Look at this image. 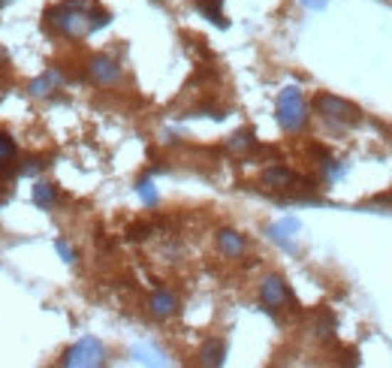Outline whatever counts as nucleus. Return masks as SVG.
Listing matches in <instances>:
<instances>
[{
    "mask_svg": "<svg viewBox=\"0 0 392 368\" xmlns=\"http://www.w3.org/2000/svg\"><path fill=\"white\" fill-rule=\"evenodd\" d=\"M305 121H308V109H305V100H302V91L296 85H287L277 94V124L287 133H296L305 127Z\"/></svg>",
    "mask_w": 392,
    "mask_h": 368,
    "instance_id": "1",
    "label": "nucleus"
},
{
    "mask_svg": "<svg viewBox=\"0 0 392 368\" xmlns=\"http://www.w3.org/2000/svg\"><path fill=\"white\" fill-rule=\"evenodd\" d=\"M88 12H91V9H73L67 4H60V6H48L46 19H48V24H55L60 33L85 36V33H91V31H88Z\"/></svg>",
    "mask_w": 392,
    "mask_h": 368,
    "instance_id": "2",
    "label": "nucleus"
},
{
    "mask_svg": "<svg viewBox=\"0 0 392 368\" xmlns=\"http://www.w3.org/2000/svg\"><path fill=\"white\" fill-rule=\"evenodd\" d=\"M314 106H317V112L329 124H338V127H353L362 118V112L356 106L347 103V100H341V97H332V94H320Z\"/></svg>",
    "mask_w": 392,
    "mask_h": 368,
    "instance_id": "3",
    "label": "nucleus"
},
{
    "mask_svg": "<svg viewBox=\"0 0 392 368\" xmlns=\"http://www.w3.org/2000/svg\"><path fill=\"white\" fill-rule=\"evenodd\" d=\"M103 357H106V350L97 338H82L67 350V357L60 359V365L64 368H97V365H103Z\"/></svg>",
    "mask_w": 392,
    "mask_h": 368,
    "instance_id": "4",
    "label": "nucleus"
},
{
    "mask_svg": "<svg viewBox=\"0 0 392 368\" xmlns=\"http://www.w3.org/2000/svg\"><path fill=\"white\" fill-rule=\"evenodd\" d=\"M88 75H91L97 85H115L121 79V67L109 55H97L88 63Z\"/></svg>",
    "mask_w": 392,
    "mask_h": 368,
    "instance_id": "5",
    "label": "nucleus"
},
{
    "mask_svg": "<svg viewBox=\"0 0 392 368\" xmlns=\"http://www.w3.org/2000/svg\"><path fill=\"white\" fill-rule=\"evenodd\" d=\"M260 299H263V305H269V308H281L290 299V290L284 284V278H277V275L265 278L263 287H260Z\"/></svg>",
    "mask_w": 392,
    "mask_h": 368,
    "instance_id": "6",
    "label": "nucleus"
},
{
    "mask_svg": "<svg viewBox=\"0 0 392 368\" xmlns=\"http://www.w3.org/2000/svg\"><path fill=\"white\" fill-rule=\"evenodd\" d=\"M299 230H302V221H299V218H284V221H277V224L269 226V236H272V242H275V245H281L284 251L293 253L296 245L290 242V236H296Z\"/></svg>",
    "mask_w": 392,
    "mask_h": 368,
    "instance_id": "7",
    "label": "nucleus"
},
{
    "mask_svg": "<svg viewBox=\"0 0 392 368\" xmlns=\"http://www.w3.org/2000/svg\"><path fill=\"white\" fill-rule=\"evenodd\" d=\"M263 184L265 187H293V184H308L311 187V182L299 179V175L293 169H287V167H269L263 172Z\"/></svg>",
    "mask_w": 392,
    "mask_h": 368,
    "instance_id": "8",
    "label": "nucleus"
},
{
    "mask_svg": "<svg viewBox=\"0 0 392 368\" xmlns=\"http://www.w3.org/2000/svg\"><path fill=\"white\" fill-rule=\"evenodd\" d=\"M58 88H60V73L52 67V70H46L40 79L31 82V94L33 97H48L52 91H58Z\"/></svg>",
    "mask_w": 392,
    "mask_h": 368,
    "instance_id": "9",
    "label": "nucleus"
},
{
    "mask_svg": "<svg viewBox=\"0 0 392 368\" xmlns=\"http://www.w3.org/2000/svg\"><path fill=\"white\" fill-rule=\"evenodd\" d=\"M151 314L157 317V320H166V317L175 314V296L166 293V290H157L154 296H151Z\"/></svg>",
    "mask_w": 392,
    "mask_h": 368,
    "instance_id": "10",
    "label": "nucleus"
},
{
    "mask_svg": "<svg viewBox=\"0 0 392 368\" xmlns=\"http://www.w3.org/2000/svg\"><path fill=\"white\" fill-rule=\"evenodd\" d=\"M218 248H221V253H226V257H238V253L245 251V238L235 230H221L218 233Z\"/></svg>",
    "mask_w": 392,
    "mask_h": 368,
    "instance_id": "11",
    "label": "nucleus"
},
{
    "mask_svg": "<svg viewBox=\"0 0 392 368\" xmlns=\"http://www.w3.org/2000/svg\"><path fill=\"white\" fill-rule=\"evenodd\" d=\"M223 357H226L223 341H206V345H202V353H199L202 365H223Z\"/></svg>",
    "mask_w": 392,
    "mask_h": 368,
    "instance_id": "12",
    "label": "nucleus"
},
{
    "mask_svg": "<svg viewBox=\"0 0 392 368\" xmlns=\"http://www.w3.org/2000/svg\"><path fill=\"white\" fill-rule=\"evenodd\" d=\"M199 9H202V16L211 19L218 28H226V19L221 12V0H199Z\"/></svg>",
    "mask_w": 392,
    "mask_h": 368,
    "instance_id": "13",
    "label": "nucleus"
},
{
    "mask_svg": "<svg viewBox=\"0 0 392 368\" xmlns=\"http://www.w3.org/2000/svg\"><path fill=\"white\" fill-rule=\"evenodd\" d=\"M55 187L52 184H33V202H36V206H43V209H48V206H55Z\"/></svg>",
    "mask_w": 392,
    "mask_h": 368,
    "instance_id": "14",
    "label": "nucleus"
},
{
    "mask_svg": "<svg viewBox=\"0 0 392 368\" xmlns=\"http://www.w3.org/2000/svg\"><path fill=\"white\" fill-rule=\"evenodd\" d=\"M133 359L136 362H148V365H166V359H163L157 350H151V347H133Z\"/></svg>",
    "mask_w": 392,
    "mask_h": 368,
    "instance_id": "15",
    "label": "nucleus"
},
{
    "mask_svg": "<svg viewBox=\"0 0 392 368\" xmlns=\"http://www.w3.org/2000/svg\"><path fill=\"white\" fill-rule=\"evenodd\" d=\"M230 148H233V151H248V148H254V133H250V130H238V133L230 139Z\"/></svg>",
    "mask_w": 392,
    "mask_h": 368,
    "instance_id": "16",
    "label": "nucleus"
},
{
    "mask_svg": "<svg viewBox=\"0 0 392 368\" xmlns=\"http://www.w3.org/2000/svg\"><path fill=\"white\" fill-rule=\"evenodd\" d=\"M136 190H139V196H142L145 206H157V190H154V184H151V179H142L136 184Z\"/></svg>",
    "mask_w": 392,
    "mask_h": 368,
    "instance_id": "17",
    "label": "nucleus"
},
{
    "mask_svg": "<svg viewBox=\"0 0 392 368\" xmlns=\"http://www.w3.org/2000/svg\"><path fill=\"white\" fill-rule=\"evenodd\" d=\"M109 21H112L109 12H100V9H91V12H88V31H100V28H106Z\"/></svg>",
    "mask_w": 392,
    "mask_h": 368,
    "instance_id": "18",
    "label": "nucleus"
},
{
    "mask_svg": "<svg viewBox=\"0 0 392 368\" xmlns=\"http://www.w3.org/2000/svg\"><path fill=\"white\" fill-rule=\"evenodd\" d=\"M16 157V142H12V136L0 130V160H12Z\"/></svg>",
    "mask_w": 392,
    "mask_h": 368,
    "instance_id": "19",
    "label": "nucleus"
},
{
    "mask_svg": "<svg viewBox=\"0 0 392 368\" xmlns=\"http://www.w3.org/2000/svg\"><path fill=\"white\" fill-rule=\"evenodd\" d=\"M332 332H335V317L332 314H323L320 323H317V335L320 338H332Z\"/></svg>",
    "mask_w": 392,
    "mask_h": 368,
    "instance_id": "20",
    "label": "nucleus"
},
{
    "mask_svg": "<svg viewBox=\"0 0 392 368\" xmlns=\"http://www.w3.org/2000/svg\"><path fill=\"white\" fill-rule=\"evenodd\" d=\"M55 251H58V257L64 260V263H75V253H73V248H70L67 242H58Z\"/></svg>",
    "mask_w": 392,
    "mask_h": 368,
    "instance_id": "21",
    "label": "nucleus"
},
{
    "mask_svg": "<svg viewBox=\"0 0 392 368\" xmlns=\"http://www.w3.org/2000/svg\"><path fill=\"white\" fill-rule=\"evenodd\" d=\"M302 6H308V9H314V12H320V9L329 6V0H302Z\"/></svg>",
    "mask_w": 392,
    "mask_h": 368,
    "instance_id": "22",
    "label": "nucleus"
},
{
    "mask_svg": "<svg viewBox=\"0 0 392 368\" xmlns=\"http://www.w3.org/2000/svg\"><path fill=\"white\" fill-rule=\"evenodd\" d=\"M148 236V226L139 224V226H130V238H145Z\"/></svg>",
    "mask_w": 392,
    "mask_h": 368,
    "instance_id": "23",
    "label": "nucleus"
},
{
    "mask_svg": "<svg viewBox=\"0 0 392 368\" xmlns=\"http://www.w3.org/2000/svg\"><path fill=\"white\" fill-rule=\"evenodd\" d=\"M6 4H12V0H0V6H6Z\"/></svg>",
    "mask_w": 392,
    "mask_h": 368,
    "instance_id": "24",
    "label": "nucleus"
},
{
    "mask_svg": "<svg viewBox=\"0 0 392 368\" xmlns=\"http://www.w3.org/2000/svg\"><path fill=\"white\" fill-rule=\"evenodd\" d=\"M0 63H4V48H0Z\"/></svg>",
    "mask_w": 392,
    "mask_h": 368,
    "instance_id": "25",
    "label": "nucleus"
}]
</instances>
